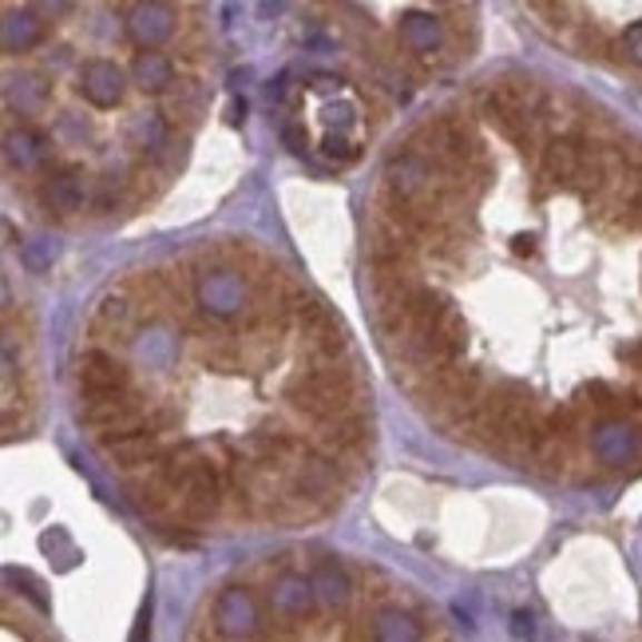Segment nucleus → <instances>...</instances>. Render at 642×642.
<instances>
[{
	"instance_id": "12",
	"label": "nucleus",
	"mask_w": 642,
	"mask_h": 642,
	"mask_svg": "<svg viewBox=\"0 0 642 642\" xmlns=\"http://www.w3.org/2000/svg\"><path fill=\"white\" fill-rule=\"evenodd\" d=\"M40 199H45V207L52 210V215L60 218L76 215V210L83 207V179L76 171H56L52 179L45 182V190H40Z\"/></svg>"
},
{
	"instance_id": "21",
	"label": "nucleus",
	"mask_w": 642,
	"mask_h": 642,
	"mask_svg": "<svg viewBox=\"0 0 642 642\" xmlns=\"http://www.w3.org/2000/svg\"><path fill=\"white\" fill-rule=\"evenodd\" d=\"M4 96H9V108H17L20 116H37V111H45V103H48L45 83L32 80V76H20V80H9Z\"/></svg>"
},
{
	"instance_id": "24",
	"label": "nucleus",
	"mask_w": 642,
	"mask_h": 642,
	"mask_svg": "<svg viewBox=\"0 0 642 642\" xmlns=\"http://www.w3.org/2000/svg\"><path fill=\"white\" fill-rule=\"evenodd\" d=\"M9 583H12V587H24V595L32 599V603H37L40 611H45V606H48V599L40 595V583L32 580V575H24V571H9Z\"/></svg>"
},
{
	"instance_id": "28",
	"label": "nucleus",
	"mask_w": 642,
	"mask_h": 642,
	"mask_svg": "<svg viewBox=\"0 0 642 642\" xmlns=\"http://www.w3.org/2000/svg\"><path fill=\"white\" fill-rule=\"evenodd\" d=\"M512 250H516L520 258H532V254H535V238L532 235H516V238H512Z\"/></svg>"
},
{
	"instance_id": "3",
	"label": "nucleus",
	"mask_w": 642,
	"mask_h": 642,
	"mask_svg": "<svg viewBox=\"0 0 642 642\" xmlns=\"http://www.w3.org/2000/svg\"><path fill=\"white\" fill-rule=\"evenodd\" d=\"M215 631L227 642H258L263 634V611L246 587H227L215 599Z\"/></svg>"
},
{
	"instance_id": "22",
	"label": "nucleus",
	"mask_w": 642,
	"mask_h": 642,
	"mask_svg": "<svg viewBox=\"0 0 642 642\" xmlns=\"http://www.w3.org/2000/svg\"><path fill=\"white\" fill-rule=\"evenodd\" d=\"M4 155H9L12 167L28 171V167H37L40 159H45V139H40L37 131H12V136L4 139Z\"/></svg>"
},
{
	"instance_id": "26",
	"label": "nucleus",
	"mask_w": 642,
	"mask_h": 642,
	"mask_svg": "<svg viewBox=\"0 0 642 642\" xmlns=\"http://www.w3.org/2000/svg\"><path fill=\"white\" fill-rule=\"evenodd\" d=\"M147 631H151V599H147V603H144V611H139L136 631H131V642H144V639H147Z\"/></svg>"
},
{
	"instance_id": "14",
	"label": "nucleus",
	"mask_w": 642,
	"mask_h": 642,
	"mask_svg": "<svg viewBox=\"0 0 642 642\" xmlns=\"http://www.w3.org/2000/svg\"><path fill=\"white\" fill-rule=\"evenodd\" d=\"M309 583H314V595L322 606H329V611H342L345 603H349V575H345L337 563H317L314 575H309Z\"/></svg>"
},
{
	"instance_id": "23",
	"label": "nucleus",
	"mask_w": 642,
	"mask_h": 642,
	"mask_svg": "<svg viewBox=\"0 0 642 642\" xmlns=\"http://www.w3.org/2000/svg\"><path fill=\"white\" fill-rule=\"evenodd\" d=\"M20 263L28 266L32 274H45V270H52V263H56V243L52 238H28L24 246H20Z\"/></svg>"
},
{
	"instance_id": "31",
	"label": "nucleus",
	"mask_w": 642,
	"mask_h": 642,
	"mask_svg": "<svg viewBox=\"0 0 642 642\" xmlns=\"http://www.w3.org/2000/svg\"><path fill=\"white\" fill-rule=\"evenodd\" d=\"M623 357H626V362H631V365H634V369H639V373H642V342H634V345H631V349H626V353H623Z\"/></svg>"
},
{
	"instance_id": "19",
	"label": "nucleus",
	"mask_w": 642,
	"mask_h": 642,
	"mask_svg": "<svg viewBox=\"0 0 642 642\" xmlns=\"http://www.w3.org/2000/svg\"><path fill=\"white\" fill-rule=\"evenodd\" d=\"M136 322V306L127 298H103L96 306V317H91V334H108V337H124Z\"/></svg>"
},
{
	"instance_id": "18",
	"label": "nucleus",
	"mask_w": 642,
	"mask_h": 642,
	"mask_svg": "<svg viewBox=\"0 0 642 642\" xmlns=\"http://www.w3.org/2000/svg\"><path fill=\"white\" fill-rule=\"evenodd\" d=\"M131 76L144 91H171L175 88V63L164 52H139L131 63Z\"/></svg>"
},
{
	"instance_id": "11",
	"label": "nucleus",
	"mask_w": 642,
	"mask_h": 642,
	"mask_svg": "<svg viewBox=\"0 0 642 642\" xmlns=\"http://www.w3.org/2000/svg\"><path fill=\"white\" fill-rule=\"evenodd\" d=\"M639 453V428L631 421H603L595 433V456L603 464H631Z\"/></svg>"
},
{
	"instance_id": "27",
	"label": "nucleus",
	"mask_w": 642,
	"mask_h": 642,
	"mask_svg": "<svg viewBox=\"0 0 642 642\" xmlns=\"http://www.w3.org/2000/svg\"><path fill=\"white\" fill-rule=\"evenodd\" d=\"M322 144H326V155H342V159H349V155H353V151H345L349 144H345L342 136H334V131H329V136L322 139Z\"/></svg>"
},
{
	"instance_id": "5",
	"label": "nucleus",
	"mask_w": 642,
	"mask_h": 642,
	"mask_svg": "<svg viewBox=\"0 0 642 642\" xmlns=\"http://www.w3.org/2000/svg\"><path fill=\"white\" fill-rule=\"evenodd\" d=\"M195 294L215 317H230L246 306V282L235 270H207L195 282Z\"/></svg>"
},
{
	"instance_id": "9",
	"label": "nucleus",
	"mask_w": 642,
	"mask_h": 642,
	"mask_svg": "<svg viewBox=\"0 0 642 642\" xmlns=\"http://www.w3.org/2000/svg\"><path fill=\"white\" fill-rule=\"evenodd\" d=\"M270 606H274V615L298 623V619H306L317 606L314 583H309L306 575H278L270 587Z\"/></svg>"
},
{
	"instance_id": "17",
	"label": "nucleus",
	"mask_w": 642,
	"mask_h": 642,
	"mask_svg": "<svg viewBox=\"0 0 642 642\" xmlns=\"http://www.w3.org/2000/svg\"><path fill=\"white\" fill-rule=\"evenodd\" d=\"M373 642H421V623L397 606H385L373 615V626H369Z\"/></svg>"
},
{
	"instance_id": "16",
	"label": "nucleus",
	"mask_w": 642,
	"mask_h": 642,
	"mask_svg": "<svg viewBox=\"0 0 642 642\" xmlns=\"http://www.w3.org/2000/svg\"><path fill=\"white\" fill-rule=\"evenodd\" d=\"M365 441H369V421L362 413L342 416V421L322 428V444H326L329 453H357Z\"/></svg>"
},
{
	"instance_id": "7",
	"label": "nucleus",
	"mask_w": 642,
	"mask_h": 642,
	"mask_svg": "<svg viewBox=\"0 0 642 642\" xmlns=\"http://www.w3.org/2000/svg\"><path fill=\"white\" fill-rule=\"evenodd\" d=\"M127 32L144 52H155L175 37V9L171 4H136L127 17Z\"/></svg>"
},
{
	"instance_id": "29",
	"label": "nucleus",
	"mask_w": 642,
	"mask_h": 642,
	"mask_svg": "<svg viewBox=\"0 0 642 642\" xmlns=\"http://www.w3.org/2000/svg\"><path fill=\"white\" fill-rule=\"evenodd\" d=\"M516 634H520V639H532V634H535L532 615H524V611H520V615H516Z\"/></svg>"
},
{
	"instance_id": "20",
	"label": "nucleus",
	"mask_w": 642,
	"mask_h": 642,
	"mask_svg": "<svg viewBox=\"0 0 642 642\" xmlns=\"http://www.w3.org/2000/svg\"><path fill=\"white\" fill-rule=\"evenodd\" d=\"M203 116V91L190 80H175V88L167 91V127L171 124H195Z\"/></svg>"
},
{
	"instance_id": "1",
	"label": "nucleus",
	"mask_w": 642,
	"mask_h": 642,
	"mask_svg": "<svg viewBox=\"0 0 642 642\" xmlns=\"http://www.w3.org/2000/svg\"><path fill=\"white\" fill-rule=\"evenodd\" d=\"M290 405L298 413L322 421V425H334L342 416L362 413V385H357L353 369H345V365L314 369L290 385Z\"/></svg>"
},
{
	"instance_id": "30",
	"label": "nucleus",
	"mask_w": 642,
	"mask_h": 642,
	"mask_svg": "<svg viewBox=\"0 0 642 642\" xmlns=\"http://www.w3.org/2000/svg\"><path fill=\"white\" fill-rule=\"evenodd\" d=\"M286 144H290L294 151H306V139H302L298 127H286Z\"/></svg>"
},
{
	"instance_id": "4",
	"label": "nucleus",
	"mask_w": 642,
	"mask_h": 642,
	"mask_svg": "<svg viewBox=\"0 0 642 642\" xmlns=\"http://www.w3.org/2000/svg\"><path fill=\"white\" fill-rule=\"evenodd\" d=\"M76 385H80V397L127 393V365L108 349H83L76 357Z\"/></svg>"
},
{
	"instance_id": "13",
	"label": "nucleus",
	"mask_w": 642,
	"mask_h": 642,
	"mask_svg": "<svg viewBox=\"0 0 642 642\" xmlns=\"http://www.w3.org/2000/svg\"><path fill=\"white\" fill-rule=\"evenodd\" d=\"M401 45L416 56L436 52V45H441V20L433 12H405L401 17Z\"/></svg>"
},
{
	"instance_id": "10",
	"label": "nucleus",
	"mask_w": 642,
	"mask_h": 642,
	"mask_svg": "<svg viewBox=\"0 0 642 642\" xmlns=\"http://www.w3.org/2000/svg\"><path fill=\"white\" fill-rule=\"evenodd\" d=\"M583 144L571 136H555L547 139V147H543V179L552 182H580L583 175Z\"/></svg>"
},
{
	"instance_id": "15",
	"label": "nucleus",
	"mask_w": 642,
	"mask_h": 642,
	"mask_svg": "<svg viewBox=\"0 0 642 642\" xmlns=\"http://www.w3.org/2000/svg\"><path fill=\"white\" fill-rule=\"evenodd\" d=\"M45 20L32 9L9 12V20H4V52H28V48H37L45 40Z\"/></svg>"
},
{
	"instance_id": "2",
	"label": "nucleus",
	"mask_w": 642,
	"mask_h": 642,
	"mask_svg": "<svg viewBox=\"0 0 642 642\" xmlns=\"http://www.w3.org/2000/svg\"><path fill=\"white\" fill-rule=\"evenodd\" d=\"M80 421L100 436L103 444L116 441L124 433H139V428H151L144 416V405L131 389L127 393H103V397H80Z\"/></svg>"
},
{
	"instance_id": "6",
	"label": "nucleus",
	"mask_w": 642,
	"mask_h": 642,
	"mask_svg": "<svg viewBox=\"0 0 642 642\" xmlns=\"http://www.w3.org/2000/svg\"><path fill=\"white\" fill-rule=\"evenodd\" d=\"M80 96L91 108H116L124 100V68L111 60H83L80 68Z\"/></svg>"
},
{
	"instance_id": "25",
	"label": "nucleus",
	"mask_w": 642,
	"mask_h": 642,
	"mask_svg": "<svg viewBox=\"0 0 642 642\" xmlns=\"http://www.w3.org/2000/svg\"><path fill=\"white\" fill-rule=\"evenodd\" d=\"M623 48L631 52L634 63H642V20H634V24L623 32Z\"/></svg>"
},
{
	"instance_id": "8",
	"label": "nucleus",
	"mask_w": 642,
	"mask_h": 642,
	"mask_svg": "<svg viewBox=\"0 0 642 642\" xmlns=\"http://www.w3.org/2000/svg\"><path fill=\"white\" fill-rule=\"evenodd\" d=\"M108 461H116L119 468H151L159 456H164V444L155 428H139V433H124L116 441L103 444Z\"/></svg>"
}]
</instances>
